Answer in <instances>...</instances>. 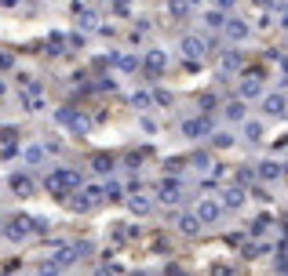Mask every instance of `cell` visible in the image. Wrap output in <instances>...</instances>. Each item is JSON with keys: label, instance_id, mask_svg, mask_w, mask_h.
Returning <instances> with one entry per match:
<instances>
[{"label": "cell", "instance_id": "f1b7e54d", "mask_svg": "<svg viewBox=\"0 0 288 276\" xmlns=\"http://www.w3.org/2000/svg\"><path fill=\"white\" fill-rule=\"evenodd\" d=\"M0 95H4V84H0Z\"/></svg>", "mask_w": 288, "mask_h": 276}, {"label": "cell", "instance_id": "52a82bcc", "mask_svg": "<svg viewBox=\"0 0 288 276\" xmlns=\"http://www.w3.org/2000/svg\"><path fill=\"white\" fill-rule=\"evenodd\" d=\"M11 189L22 193V196H29V193H33V182H29L26 175H11Z\"/></svg>", "mask_w": 288, "mask_h": 276}, {"label": "cell", "instance_id": "ba28073f", "mask_svg": "<svg viewBox=\"0 0 288 276\" xmlns=\"http://www.w3.org/2000/svg\"><path fill=\"white\" fill-rule=\"evenodd\" d=\"M263 109H266L270 116H281V113H284V98H281V95H270V98L263 102Z\"/></svg>", "mask_w": 288, "mask_h": 276}, {"label": "cell", "instance_id": "d6986e66", "mask_svg": "<svg viewBox=\"0 0 288 276\" xmlns=\"http://www.w3.org/2000/svg\"><path fill=\"white\" fill-rule=\"evenodd\" d=\"M48 48H51V55H62V37H58V33H55V37L48 40Z\"/></svg>", "mask_w": 288, "mask_h": 276}, {"label": "cell", "instance_id": "484cf974", "mask_svg": "<svg viewBox=\"0 0 288 276\" xmlns=\"http://www.w3.org/2000/svg\"><path fill=\"white\" fill-rule=\"evenodd\" d=\"M281 22H284V26H288V8H284V11H281Z\"/></svg>", "mask_w": 288, "mask_h": 276}, {"label": "cell", "instance_id": "7c38bea8", "mask_svg": "<svg viewBox=\"0 0 288 276\" xmlns=\"http://www.w3.org/2000/svg\"><path fill=\"white\" fill-rule=\"evenodd\" d=\"M241 200H245V193H241V189H226L223 193V204L226 207H241Z\"/></svg>", "mask_w": 288, "mask_h": 276}, {"label": "cell", "instance_id": "d4e9b609", "mask_svg": "<svg viewBox=\"0 0 288 276\" xmlns=\"http://www.w3.org/2000/svg\"><path fill=\"white\" fill-rule=\"evenodd\" d=\"M8 66H11V55H8V51H0V69H8Z\"/></svg>", "mask_w": 288, "mask_h": 276}, {"label": "cell", "instance_id": "8fae6325", "mask_svg": "<svg viewBox=\"0 0 288 276\" xmlns=\"http://www.w3.org/2000/svg\"><path fill=\"white\" fill-rule=\"evenodd\" d=\"M168 11L175 15V19H186L190 15V0H168Z\"/></svg>", "mask_w": 288, "mask_h": 276}, {"label": "cell", "instance_id": "ffe728a7", "mask_svg": "<svg viewBox=\"0 0 288 276\" xmlns=\"http://www.w3.org/2000/svg\"><path fill=\"white\" fill-rule=\"evenodd\" d=\"M226 113H230V120H241V116H245V105H241V102H234Z\"/></svg>", "mask_w": 288, "mask_h": 276}, {"label": "cell", "instance_id": "44dd1931", "mask_svg": "<svg viewBox=\"0 0 288 276\" xmlns=\"http://www.w3.org/2000/svg\"><path fill=\"white\" fill-rule=\"evenodd\" d=\"M237 62H241L237 55H223V69H237Z\"/></svg>", "mask_w": 288, "mask_h": 276}, {"label": "cell", "instance_id": "5bb4252c", "mask_svg": "<svg viewBox=\"0 0 288 276\" xmlns=\"http://www.w3.org/2000/svg\"><path fill=\"white\" fill-rule=\"evenodd\" d=\"M117 66L124 69V73H131V69H139V58H135V55H120V58H117Z\"/></svg>", "mask_w": 288, "mask_h": 276}, {"label": "cell", "instance_id": "6da1fadb", "mask_svg": "<svg viewBox=\"0 0 288 276\" xmlns=\"http://www.w3.org/2000/svg\"><path fill=\"white\" fill-rule=\"evenodd\" d=\"M73 186H81V171H69V167H58L48 175V193L51 196H66Z\"/></svg>", "mask_w": 288, "mask_h": 276}, {"label": "cell", "instance_id": "8992f818", "mask_svg": "<svg viewBox=\"0 0 288 276\" xmlns=\"http://www.w3.org/2000/svg\"><path fill=\"white\" fill-rule=\"evenodd\" d=\"M183 131H186L190 138H201V134H208V120H186Z\"/></svg>", "mask_w": 288, "mask_h": 276}, {"label": "cell", "instance_id": "3957f363", "mask_svg": "<svg viewBox=\"0 0 288 276\" xmlns=\"http://www.w3.org/2000/svg\"><path fill=\"white\" fill-rule=\"evenodd\" d=\"M197 218H201V222H215L219 218V204L215 200H201V204H197Z\"/></svg>", "mask_w": 288, "mask_h": 276}, {"label": "cell", "instance_id": "4fadbf2b", "mask_svg": "<svg viewBox=\"0 0 288 276\" xmlns=\"http://www.w3.org/2000/svg\"><path fill=\"white\" fill-rule=\"evenodd\" d=\"M277 175H281V167H277L274 160H266V164H259V178H266V182H270V178H277Z\"/></svg>", "mask_w": 288, "mask_h": 276}, {"label": "cell", "instance_id": "9c48e42d", "mask_svg": "<svg viewBox=\"0 0 288 276\" xmlns=\"http://www.w3.org/2000/svg\"><path fill=\"white\" fill-rule=\"evenodd\" d=\"M146 69L157 76V73L164 69V51H150V55H146Z\"/></svg>", "mask_w": 288, "mask_h": 276}, {"label": "cell", "instance_id": "603a6c76", "mask_svg": "<svg viewBox=\"0 0 288 276\" xmlns=\"http://www.w3.org/2000/svg\"><path fill=\"white\" fill-rule=\"evenodd\" d=\"M106 196H110V200H120V186H113V182H110V186H106Z\"/></svg>", "mask_w": 288, "mask_h": 276}, {"label": "cell", "instance_id": "277c9868", "mask_svg": "<svg viewBox=\"0 0 288 276\" xmlns=\"http://www.w3.org/2000/svg\"><path fill=\"white\" fill-rule=\"evenodd\" d=\"M183 51H186V58H201L204 55V40L201 37H186L183 40Z\"/></svg>", "mask_w": 288, "mask_h": 276}, {"label": "cell", "instance_id": "83f0119b", "mask_svg": "<svg viewBox=\"0 0 288 276\" xmlns=\"http://www.w3.org/2000/svg\"><path fill=\"white\" fill-rule=\"evenodd\" d=\"M0 4H19V0H0Z\"/></svg>", "mask_w": 288, "mask_h": 276}, {"label": "cell", "instance_id": "ac0fdd59", "mask_svg": "<svg viewBox=\"0 0 288 276\" xmlns=\"http://www.w3.org/2000/svg\"><path fill=\"white\" fill-rule=\"evenodd\" d=\"M131 211H135V214H146V211H150V200H142V196H135V200H131Z\"/></svg>", "mask_w": 288, "mask_h": 276}, {"label": "cell", "instance_id": "9a60e30c", "mask_svg": "<svg viewBox=\"0 0 288 276\" xmlns=\"http://www.w3.org/2000/svg\"><path fill=\"white\" fill-rule=\"evenodd\" d=\"M259 80H245V87H241V95H245V98H255V95H259Z\"/></svg>", "mask_w": 288, "mask_h": 276}, {"label": "cell", "instance_id": "30bf717a", "mask_svg": "<svg viewBox=\"0 0 288 276\" xmlns=\"http://www.w3.org/2000/svg\"><path fill=\"white\" fill-rule=\"evenodd\" d=\"M92 167H95L99 175H110V171H113V157H106V153H99V157L92 160Z\"/></svg>", "mask_w": 288, "mask_h": 276}, {"label": "cell", "instance_id": "7a4b0ae2", "mask_svg": "<svg viewBox=\"0 0 288 276\" xmlns=\"http://www.w3.org/2000/svg\"><path fill=\"white\" fill-rule=\"evenodd\" d=\"M29 233H33V218H22V214H19V218H11V222H8V229H4V236H8V240H15V243L26 240Z\"/></svg>", "mask_w": 288, "mask_h": 276}, {"label": "cell", "instance_id": "2e32d148", "mask_svg": "<svg viewBox=\"0 0 288 276\" xmlns=\"http://www.w3.org/2000/svg\"><path fill=\"white\" fill-rule=\"evenodd\" d=\"M179 225H183L186 233H193V229L201 225V218H193V214H183V218H179Z\"/></svg>", "mask_w": 288, "mask_h": 276}, {"label": "cell", "instance_id": "5b68a950", "mask_svg": "<svg viewBox=\"0 0 288 276\" xmlns=\"http://www.w3.org/2000/svg\"><path fill=\"white\" fill-rule=\"evenodd\" d=\"M226 37H230V40H245L248 37V26L241 22V19H230V22H226Z\"/></svg>", "mask_w": 288, "mask_h": 276}, {"label": "cell", "instance_id": "e0dca14e", "mask_svg": "<svg viewBox=\"0 0 288 276\" xmlns=\"http://www.w3.org/2000/svg\"><path fill=\"white\" fill-rule=\"evenodd\" d=\"M40 160H44V149H37V146L26 149V164H40Z\"/></svg>", "mask_w": 288, "mask_h": 276}, {"label": "cell", "instance_id": "cb8c5ba5", "mask_svg": "<svg viewBox=\"0 0 288 276\" xmlns=\"http://www.w3.org/2000/svg\"><path fill=\"white\" fill-rule=\"evenodd\" d=\"M245 131H248V138H259V134H263V127H259V124H248Z\"/></svg>", "mask_w": 288, "mask_h": 276}, {"label": "cell", "instance_id": "7402d4cb", "mask_svg": "<svg viewBox=\"0 0 288 276\" xmlns=\"http://www.w3.org/2000/svg\"><path fill=\"white\" fill-rule=\"evenodd\" d=\"M204 22H208V26H226V22H223V15H219V11H211V15H208V19H204Z\"/></svg>", "mask_w": 288, "mask_h": 276}, {"label": "cell", "instance_id": "4316f807", "mask_svg": "<svg viewBox=\"0 0 288 276\" xmlns=\"http://www.w3.org/2000/svg\"><path fill=\"white\" fill-rule=\"evenodd\" d=\"M230 4H234V0H219V8H230Z\"/></svg>", "mask_w": 288, "mask_h": 276}]
</instances>
